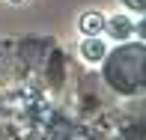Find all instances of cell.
<instances>
[{
  "label": "cell",
  "mask_w": 146,
  "mask_h": 140,
  "mask_svg": "<svg viewBox=\"0 0 146 140\" xmlns=\"http://www.w3.org/2000/svg\"><path fill=\"white\" fill-rule=\"evenodd\" d=\"M9 3H21V0H9Z\"/></svg>",
  "instance_id": "52a82bcc"
},
{
  "label": "cell",
  "mask_w": 146,
  "mask_h": 140,
  "mask_svg": "<svg viewBox=\"0 0 146 140\" xmlns=\"http://www.w3.org/2000/svg\"><path fill=\"white\" fill-rule=\"evenodd\" d=\"M134 33H137V36H140V39H146V15H143L140 21L134 24Z\"/></svg>",
  "instance_id": "8992f818"
},
{
  "label": "cell",
  "mask_w": 146,
  "mask_h": 140,
  "mask_svg": "<svg viewBox=\"0 0 146 140\" xmlns=\"http://www.w3.org/2000/svg\"><path fill=\"white\" fill-rule=\"evenodd\" d=\"M78 27H81L84 36H102V33H104V15H102V12H96V9H90V12H84V15H81Z\"/></svg>",
  "instance_id": "3957f363"
},
{
  "label": "cell",
  "mask_w": 146,
  "mask_h": 140,
  "mask_svg": "<svg viewBox=\"0 0 146 140\" xmlns=\"http://www.w3.org/2000/svg\"><path fill=\"white\" fill-rule=\"evenodd\" d=\"M104 81L119 96H140L146 90V45L125 42L116 51L104 54Z\"/></svg>",
  "instance_id": "6da1fadb"
},
{
  "label": "cell",
  "mask_w": 146,
  "mask_h": 140,
  "mask_svg": "<svg viewBox=\"0 0 146 140\" xmlns=\"http://www.w3.org/2000/svg\"><path fill=\"white\" fill-rule=\"evenodd\" d=\"M122 6H125V9H131V12L146 15V0H122Z\"/></svg>",
  "instance_id": "5b68a950"
},
{
  "label": "cell",
  "mask_w": 146,
  "mask_h": 140,
  "mask_svg": "<svg viewBox=\"0 0 146 140\" xmlns=\"http://www.w3.org/2000/svg\"><path fill=\"white\" fill-rule=\"evenodd\" d=\"M104 54H108V48H104V42L98 36H87V39H84V45H81V57L84 60H90V63H102Z\"/></svg>",
  "instance_id": "277c9868"
},
{
  "label": "cell",
  "mask_w": 146,
  "mask_h": 140,
  "mask_svg": "<svg viewBox=\"0 0 146 140\" xmlns=\"http://www.w3.org/2000/svg\"><path fill=\"white\" fill-rule=\"evenodd\" d=\"M104 33H108L110 39L125 42V39L134 33V21H131L128 15H110V18H104Z\"/></svg>",
  "instance_id": "7a4b0ae2"
}]
</instances>
